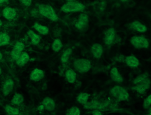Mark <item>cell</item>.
Returning <instances> with one entry per match:
<instances>
[{
	"mask_svg": "<svg viewBox=\"0 0 151 115\" xmlns=\"http://www.w3.org/2000/svg\"><path fill=\"white\" fill-rule=\"evenodd\" d=\"M38 10L40 15L51 21L56 22L59 19L54 9L49 4H39Z\"/></svg>",
	"mask_w": 151,
	"mask_h": 115,
	"instance_id": "obj_1",
	"label": "cell"
},
{
	"mask_svg": "<svg viewBox=\"0 0 151 115\" xmlns=\"http://www.w3.org/2000/svg\"><path fill=\"white\" fill-rule=\"evenodd\" d=\"M110 94L112 97L119 101H125L129 98V94L123 87L119 85H115L111 88Z\"/></svg>",
	"mask_w": 151,
	"mask_h": 115,
	"instance_id": "obj_2",
	"label": "cell"
},
{
	"mask_svg": "<svg viewBox=\"0 0 151 115\" xmlns=\"http://www.w3.org/2000/svg\"><path fill=\"white\" fill-rule=\"evenodd\" d=\"M73 66L76 71L83 74L88 72L91 70L92 64L89 59L85 58H79L74 61Z\"/></svg>",
	"mask_w": 151,
	"mask_h": 115,
	"instance_id": "obj_3",
	"label": "cell"
},
{
	"mask_svg": "<svg viewBox=\"0 0 151 115\" xmlns=\"http://www.w3.org/2000/svg\"><path fill=\"white\" fill-rule=\"evenodd\" d=\"M85 9L84 4L76 1H68L61 7V10L64 13L80 12Z\"/></svg>",
	"mask_w": 151,
	"mask_h": 115,
	"instance_id": "obj_4",
	"label": "cell"
},
{
	"mask_svg": "<svg viewBox=\"0 0 151 115\" xmlns=\"http://www.w3.org/2000/svg\"><path fill=\"white\" fill-rule=\"evenodd\" d=\"M130 42L135 48L137 49L148 48L149 42L147 39L143 36H133L131 38Z\"/></svg>",
	"mask_w": 151,
	"mask_h": 115,
	"instance_id": "obj_5",
	"label": "cell"
},
{
	"mask_svg": "<svg viewBox=\"0 0 151 115\" xmlns=\"http://www.w3.org/2000/svg\"><path fill=\"white\" fill-rule=\"evenodd\" d=\"M151 84V80L149 77H148L137 84L134 85L132 87L131 89L138 93L143 94L150 88Z\"/></svg>",
	"mask_w": 151,
	"mask_h": 115,
	"instance_id": "obj_6",
	"label": "cell"
},
{
	"mask_svg": "<svg viewBox=\"0 0 151 115\" xmlns=\"http://www.w3.org/2000/svg\"><path fill=\"white\" fill-rule=\"evenodd\" d=\"M89 17L87 14L82 13L79 15L77 20L75 24V27L80 31H84L89 25Z\"/></svg>",
	"mask_w": 151,
	"mask_h": 115,
	"instance_id": "obj_7",
	"label": "cell"
},
{
	"mask_svg": "<svg viewBox=\"0 0 151 115\" xmlns=\"http://www.w3.org/2000/svg\"><path fill=\"white\" fill-rule=\"evenodd\" d=\"M25 48V45L23 42L17 41L16 42L11 52V56L12 59L16 61Z\"/></svg>",
	"mask_w": 151,
	"mask_h": 115,
	"instance_id": "obj_8",
	"label": "cell"
},
{
	"mask_svg": "<svg viewBox=\"0 0 151 115\" xmlns=\"http://www.w3.org/2000/svg\"><path fill=\"white\" fill-rule=\"evenodd\" d=\"M14 87V82L12 79L9 78L6 80L2 87V94L4 96L9 95Z\"/></svg>",
	"mask_w": 151,
	"mask_h": 115,
	"instance_id": "obj_9",
	"label": "cell"
},
{
	"mask_svg": "<svg viewBox=\"0 0 151 115\" xmlns=\"http://www.w3.org/2000/svg\"><path fill=\"white\" fill-rule=\"evenodd\" d=\"M116 37V32L114 28L110 27L106 30L104 34V42L108 46L112 45Z\"/></svg>",
	"mask_w": 151,
	"mask_h": 115,
	"instance_id": "obj_10",
	"label": "cell"
},
{
	"mask_svg": "<svg viewBox=\"0 0 151 115\" xmlns=\"http://www.w3.org/2000/svg\"><path fill=\"white\" fill-rule=\"evenodd\" d=\"M45 76V73L42 69L36 68L32 70L30 74V79L34 82H38L43 79Z\"/></svg>",
	"mask_w": 151,
	"mask_h": 115,
	"instance_id": "obj_11",
	"label": "cell"
},
{
	"mask_svg": "<svg viewBox=\"0 0 151 115\" xmlns=\"http://www.w3.org/2000/svg\"><path fill=\"white\" fill-rule=\"evenodd\" d=\"M41 104L44 106L45 110L48 111H53L56 108V104L54 100L49 96L45 97Z\"/></svg>",
	"mask_w": 151,
	"mask_h": 115,
	"instance_id": "obj_12",
	"label": "cell"
},
{
	"mask_svg": "<svg viewBox=\"0 0 151 115\" xmlns=\"http://www.w3.org/2000/svg\"><path fill=\"white\" fill-rule=\"evenodd\" d=\"M2 16L7 20H12L16 17L17 12L14 8L12 7H5L2 10Z\"/></svg>",
	"mask_w": 151,
	"mask_h": 115,
	"instance_id": "obj_13",
	"label": "cell"
},
{
	"mask_svg": "<svg viewBox=\"0 0 151 115\" xmlns=\"http://www.w3.org/2000/svg\"><path fill=\"white\" fill-rule=\"evenodd\" d=\"M91 52L94 58L99 59L103 55V47L100 43H94L91 47Z\"/></svg>",
	"mask_w": 151,
	"mask_h": 115,
	"instance_id": "obj_14",
	"label": "cell"
},
{
	"mask_svg": "<svg viewBox=\"0 0 151 115\" xmlns=\"http://www.w3.org/2000/svg\"><path fill=\"white\" fill-rule=\"evenodd\" d=\"M124 61L126 65L130 68H137L139 65V60L134 55H129L125 57Z\"/></svg>",
	"mask_w": 151,
	"mask_h": 115,
	"instance_id": "obj_15",
	"label": "cell"
},
{
	"mask_svg": "<svg viewBox=\"0 0 151 115\" xmlns=\"http://www.w3.org/2000/svg\"><path fill=\"white\" fill-rule=\"evenodd\" d=\"M110 77L111 80L116 83H122L124 81L123 77L116 67L111 68L110 70Z\"/></svg>",
	"mask_w": 151,
	"mask_h": 115,
	"instance_id": "obj_16",
	"label": "cell"
},
{
	"mask_svg": "<svg viewBox=\"0 0 151 115\" xmlns=\"http://www.w3.org/2000/svg\"><path fill=\"white\" fill-rule=\"evenodd\" d=\"M65 77L67 81L70 84H74L77 80V73L72 69H68L65 72Z\"/></svg>",
	"mask_w": 151,
	"mask_h": 115,
	"instance_id": "obj_17",
	"label": "cell"
},
{
	"mask_svg": "<svg viewBox=\"0 0 151 115\" xmlns=\"http://www.w3.org/2000/svg\"><path fill=\"white\" fill-rule=\"evenodd\" d=\"M30 58L29 54L27 52L23 51L16 61V63L18 66L23 67L29 63Z\"/></svg>",
	"mask_w": 151,
	"mask_h": 115,
	"instance_id": "obj_18",
	"label": "cell"
},
{
	"mask_svg": "<svg viewBox=\"0 0 151 115\" xmlns=\"http://www.w3.org/2000/svg\"><path fill=\"white\" fill-rule=\"evenodd\" d=\"M130 27L133 30L140 33H145L147 31V27L144 24L138 20L132 22L130 24Z\"/></svg>",
	"mask_w": 151,
	"mask_h": 115,
	"instance_id": "obj_19",
	"label": "cell"
},
{
	"mask_svg": "<svg viewBox=\"0 0 151 115\" xmlns=\"http://www.w3.org/2000/svg\"><path fill=\"white\" fill-rule=\"evenodd\" d=\"M32 27L39 33L42 35H47L48 34L49 32V28L47 26L41 24L38 22H35Z\"/></svg>",
	"mask_w": 151,
	"mask_h": 115,
	"instance_id": "obj_20",
	"label": "cell"
},
{
	"mask_svg": "<svg viewBox=\"0 0 151 115\" xmlns=\"http://www.w3.org/2000/svg\"><path fill=\"white\" fill-rule=\"evenodd\" d=\"M27 34L30 39L32 45H37L39 44L41 40V37L39 34L31 29L27 31Z\"/></svg>",
	"mask_w": 151,
	"mask_h": 115,
	"instance_id": "obj_21",
	"label": "cell"
},
{
	"mask_svg": "<svg viewBox=\"0 0 151 115\" xmlns=\"http://www.w3.org/2000/svg\"><path fill=\"white\" fill-rule=\"evenodd\" d=\"M90 94L86 92H82L78 94V95L77 96L76 100L78 103L84 105L86 104L90 98Z\"/></svg>",
	"mask_w": 151,
	"mask_h": 115,
	"instance_id": "obj_22",
	"label": "cell"
},
{
	"mask_svg": "<svg viewBox=\"0 0 151 115\" xmlns=\"http://www.w3.org/2000/svg\"><path fill=\"white\" fill-rule=\"evenodd\" d=\"M24 97L22 94L16 93L14 95L11 100V103L13 105H19L24 101Z\"/></svg>",
	"mask_w": 151,
	"mask_h": 115,
	"instance_id": "obj_23",
	"label": "cell"
},
{
	"mask_svg": "<svg viewBox=\"0 0 151 115\" xmlns=\"http://www.w3.org/2000/svg\"><path fill=\"white\" fill-rule=\"evenodd\" d=\"M72 52H73V50L71 48H68L64 50L60 58L61 62L62 63H67L68 62Z\"/></svg>",
	"mask_w": 151,
	"mask_h": 115,
	"instance_id": "obj_24",
	"label": "cell"
},
{
	"mask_svg": "<svg viewBox=\"0 0 151 115\" xmlns=\"http://www.w3.org/2000/svg\"><path fill=\"white\" fill-rule=\"evenodd\" d=\"M10 37L6 32H0V47L5 46L9 44Z\"/></svg>",
	"mask_w": 151,
	"mask_h": 115,
	"instance_id": "obj_25",
	"label": "cell"
},
{
	"mask_svg": "<svg viewBox=\"0 0 151 115\" xmlns=\"http://www.w3.org/2000/svg\"><path fill=\"white\" fill-rule=\"evenodd\" d=\"M63 47V44L60 39L56 38L55 39L52 44V49L54 52H58Z\"/></svg>",
	"mask_w": 151,
	"mask_h": 115,
	"instance_id": "obj_26",
	"label": "cell"
},
{
	"mask_svg": "<svg viewBox=\"0 0 151 115\" xmlns=\"http://www.w3.org/2000/svg\"><path fill=\"white\" fill-rule=\"evenodd\" d=\"M5 109L6 112L9 115H18L20 113V111L17 108L9 104L6 105Z\"/></svg>",
	"mask_w": 151,
	"mask_h": 115,
	"instance_id": "obj_27",
	"label": "cell"
},
{
	"mask_svg": "<svg viewBox=\"0 0 151 115\" xmlns=\"http://www.w3.org/2000/svg\"><path fill=\"white\" fill-rule=\"evenodd\" d=\"M81 110L78 107L74 106L67 110L66 115H81Z\"/></svg>",
	"mask_w": 151,
	"mask_h": 115,
	"instance_id": "obj_28",
	"label": "cell"
},
{
	"mask_svg": "<svg viewBox=\"0 0 151 115\" xmlns=\"http://www.w3.org/2000/svg\"><path fill=\"white\" fill-rule=\"evenodd\" d=\"M148 77H149V74L147 73H141V74L137 75L133 80L132 83H133V85H136Z\"/></svg>",
	"mask_w": 151,
	"mask_h": 115,
	"instance_id": "obj_29",
	"label": "cell"
},
{
	"mask_svg": "<svg viewBox=\"0 0 151 115\" xmlns=\"http://www.w3.org/2000/svg\"><path fill=\"white\" fill-rule=\"evenodd\" d=\"M151 105V95L149 94L145 98L143 102V107L145 109H150Z\"/></svg>",
	"mask_w": 151,
	"mask_h": 115,
	"instance_id": "obj_30",
	"label": "cell"
},
{
	"mask_svg": "<svg viewBox=\"0 0 151 115\" xmlns=\"http://www.w3.org/2000/svg\"><path fill=\"white\" fill-rule=\"evenodd\" d=\"M21 2L24 6L29 7L32 4V0H21Z\"/></svg>",
	"mask_w": 151,
	"mask_h": 115,
	"instance_id": "obj_31",
	"label": "cell"
},
{
	"mask_svg": "<svg viewBox=\"0 0 151 115\" xmlns=\"http://www.w3.org/2000/svg\"><path fill=\"white\" fill-rule=\"evenodd\" d=\"M92 115H103V114L101 111L98 110H95L93 112Z\"/></svg>",
	"mask_w": 151,
	"mask_h": 115,
	"instance_id": "obj_32",
	"label": "cell"
},
{
	"mask_svg": "<svg viewBox=\"0 0 151 115\" xmlns=\"http://www.w3.org/2000/svg\"><path fill=\"white\" fill-rule=\"evenodd\" d=\"M38 109L40 111H42L45 110V109H44V106H43V105H42V104L39 106L38 108Z\"/></svg>",
	"mask_w": 151,
	"mask_h": 115,
	"instance_id": "obj_33",
	"label": "cell"
},
{
	"mask_svg": "<svg viewBox=\"0 0 151 115\" xmlns=\"http://www.w3.org/2000/svg\"><path fill=\"white\" fill-rule=\"evenodd\" d=\"M9 0H0V4H3L8 1Z\"/></svg>",
	"mask_w": 151,
	"mask_h": 115,
	"instance_id": "obj_34",
	"label": "cell"
},
{
	"mask_svg": "<svg viewBox=\"0 0 151 115\" xmlns=\"http://www.w3.org/2000/svg\"><path fill=\"white\" fill-rule=\"evenodd\" d=\"M3 54H2L1 51H0V61H1L2 59H3Z\"/></svg>",
	"mask_w": 151,
	"mask_h": 115,
	"instance_id": "obj_35",
	"label": "cell"
},
{
	"mask_svg": "<svg viewBox=\"0 0 151 115\" xmlns=\"http://www.w3.org/2000/svg\"><path fill=\"white\" fill-rule=\"evenodd\" d=\"M3 25V22H2V20L0 19V27L2 26Z\"/></svg>",
	"mask_w": 151,
	"mask_h": 115,
	"instance_id": "obj_36",
	"label": "cell"
},
{
	"mask_svg": "<svg viewBox=\"0 0 151 115\" xmlns=\"http://www.w3.org/2000/svg\"><path fill=\"white\" fill-rule=\"evenodd\" d=\"M2 73V69H1V67L0 66V75H1Z\"/></svg>",
	"mask_w": 151,
	"mask_h": 115,
	"instance_id": "obj_37",
	"label": "cell"
},
{
	"mask_svg": "<svg viewBox=\"0 0 151 115\" xmlns=\"http://www.w3.org/2000/svg\"><path fill=\"white\" fill-rule=\"evenodd\" d=\"M121 1L123 2H125L127 1L128 0H120Z\"/></svg>",
	"mask_w": 151,
	"mask_h": 115,
	"instance_id": "obj_38",
	"label": "cell"
},
{
	"mask_svg": "<svg viewBox=\"0 0 151 115\" xmlns=\"http://www.w3.org/2000/svg\"><path fill=\"white\" fill-rule=\"evenodd\" d=\"M68 1H76V0H67Z\"/></svg>",
	"mask_w": 151,
	"mask_h": 115,
	"instance_id": "obj_39",
	"label": "cell"
}]
</instances>
